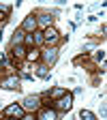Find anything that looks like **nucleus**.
Returning a JSON list of instances; mask_svg holds the SVG:
<instances>
[{
    "instance_id": "nucleus-21",
    "label": "nucleus",
    "mask_w": 107,
    "mask_h": 120,
    "mask_svg": "<svg viewBox=\"0 0 107 120\" xmlns=\"http://www.w3.org/2000/svg\"><path fill=\"white\" fill-rule=\"evenodd\" d=\"M0 69H2V62H0Z\"/></svg>"
},
{
    "instance_id": "nucleus-9",
    "label": "nucleus",
    "mask_w": 107,
    "mask_h": 120,
    "mask_svg": "<svg viewBox=\"0 0 107 120\" xmlns=\"http://www.w3.org/2000/svg\"><path fill=\"white\" fill-rule=\"evenodd\" d=\"M37 24H41L43 28H49V24H52V17H49L47 13H41V15H39V19H37Z\"/></svg>"
},
{
    "instance_id": "nucleus-20",
    "label": "nucleus",
    "mask_w": 107,
    "mask_h": 120,
    "mask_svg": "<svg viewBox=\"0 0 107 120\" xmlns=\"http://www.w3.org/2000/svg\"><path fill=\"white\" fill-rule=\"evenodd\" d=\"M19 120H32V118H28V116H24V118H19Z\"/></svg>"
},
{
    "instance_id": "nucleus-2",
    "label": "nucleus",
    "mask_w": 107,
    "mask_h": 120,
    "mask_svg": "<svg viewBox=\"0 0 107 120\" xmlns=\"http://www.w3.org/2000/svg\"><path fill=\"white\" fill-rule=\"evenodd\" d=\"M4 116L19 120V118H24V107H22V105H9V107L4 109Z\"/></svg>"
},
{
    "instance_id": "nucleus-11",
    "label": "nucleus",
    "mask_w": 107,
    "mask_h": 120,
    "mask_svg": "<svg viewBox=\"0 0 107 120\" xmlns=\"http://www.w3.org/2000/svg\"><path fill=\"white\" fill-rule=\"evenodd\" d=\"M13 56L15 58H24L26 56V47L24 45H13Z\"/></svg>"
},
{
    "instance_id": "nucleus-5",
    "label": "nucleus",
    "mask_w": 107,
    "mask_h": 120,
    "mask_svg": "<svg viewBox=\"0 0 107 120\" xmlns=\"http://www.w3.org/2000/svg\"><path fill=\"white\" fill-rule=\"evenodd\" d=\"M43 60H45V67H47V64H54L56 60H58V49L56 47H49L47 52H43Z\"/></svg>"
},
{
    "instance_id": "nucleus-7",
    "label": "nucleus",
    "mask_w": 107,
    "mask_h": 120,
    "mask_svg": "<svg viewBox=\"0 0 107 120\" xmlns=\"http://www.w3.org/2000/svg\"><path fill=\"white\" fill-rule=\"evenodd\" d=\"M2 88H7V90H13V88H19V79L15 77V75H11V77H7V79H2V84H0Z\"/></svg>"
},
{
    "instance_id": "nucleus-14",
    "label": "nucleus",
    "mask_w": 107,
    "mask_h": 120,
    "mask_svg": "<svg viewBox=\"0 0 107 120\" xmlns=\"http://www.w3.org/2000/svg\"><path fill=\"white\" fill-rule=\"evenodd\" d=\"M62 94H66L64 88H54V90H52V99H60Z\"/></svg>"
},
{
    "instance_id": "nucleus-17",
    "label": "nucleus",
    "mask_w": 107,
    "mask_h": 120,
    "mask_svg": "<svg viewBox=\"0 0 107 120\" xmlns=\"http://www.w3.org/2000/svg\"><path fill=\"white\" fill-rule=\"evenodd\" d=\"M24 43H26V45H32V43H34V37H32V34H26V37H24Z\"/></svg>"
},
{
    "instance_id": "nucleus-16",
    "label": "nucleus",
    "mask_w": 107,
    "mask_h": 120,
    "mask_svg": "<svg viewBox=\"0 0 107 120\" xmlns=\"http://www.w3.org/2000/svg\"><path fill=\"white\" fill-rule=\"evenodd\" d=\"M39 56H41L39 52H28V54H26V58L30 60V62H34V60H39Z\"/></svg>"
},
{
    "instance_id": "nucleus-13",
    "label": "nucleus",
    "mask_w": 107,
    "mask_h": 120,
    "mask_svg": "<svg viewBox=\"0 0 107 120\" xmlns=\"http://www.w3.org/2000/svg\"><path fill=\"white\" fill-rule=\"evenodd\" d=\"M37 75H39V77H43V79H47V77H49V71H47V67H45V64L37 67Z\"/></svg>"
},
{
    "instance_id": "nucleus-1",
    "label": "nucleus",
    "mask_w": 107,
    "mask_h": 120,
    "mask_svg": "<svg viewBox=\"0 0 107 120\" xmlns=\"http://www.w3.org/2000/svg\"><path fill=\"white\" fill-rule=\"evenodd\" d=\"M56 107L62 109V112H69V109L73 107V97H71V94H62L60 99H56Z\"/></svg>"
},
{
    "instance_id": "nucleus-6",
    "label": "nucleus",
    "mask_w": 107,
    "mask_h": 120,
    "mask_svg": "<svg viewBox=\"0 0 107 120\" xmlns=\"http://www.w3.org/2000/svg\"><path fill=\"white\" fill-rule=\"evenodd\" d=\"M34 28H37V19L32 17V15H28V17L24 19V24H22V30L24 32H34Z\"/></svg>"
},
{
    "instance_id": "nucleus-4",
    "label": "nucleus",
    "mask_w": 107,
    "mask_h": 120,
    "mask_svg": "<svg viewBox=\"0 0 107 120\" xmlns=\"http://www.w3.org/2000/svg\"><path fill=\"white\" fill-rule=\"evenodd\" d=\"M43 41H45V43H56V41H58V30L52 28V26L45 28V30H43Z\"/></svg>"
},
{
    "instance_id": "nucleus-12",
    "label": "nucleus",
    "mask_w": 107,
    "mask_h": 120,
    "mask_svg": "<svg viewBox=\"0 0 107 120\" xmlns=\"http://www.w3.org/2000/svg\"><path fill=\"white\" fill-rule=\"evenodd\" d=\"M79 118H81V120H96V116L90 112V109H81V112H79Z\"/></svg>"
},
{
    "instance_id": "nucleus-3",
    "label": "nucleus",
    "mask_w": 107,
    "mask_h": 120,
    "mask_svg": "<svg viewBox=\"0 0 107 120\" xmlns=\"http://www.w3.org/2000/svg\"><path fill=\"white\" fill-rule=\"evenodd\" d=\"M24 112L28 109V112H34V109H39V97H26L24 99Z\"/></svg>"
},
{
    "instance_id": "nucleus-19",
    "label": "nucleus",
    "mask_w": 107,
    "mask_h": 120,
    "mask_svg": "<svg viewBox=\"0 0 107 120\" xmlns=\"http://www.w3.org/2000/svg\"><path fill=\"white\" fill-rule=\"evenodd\" d=\"M34 43H43V32H41V34H39V32L34 34Z\"/></svg>"
},
{
    "instance_id": "nucleus-10",
    "label": "nucleus",
    "mask_w": 107,
    "mask_h": 120,
    "mask_svg": "<svg viewBox=\"0 0 107 120\" xmlns=\"http://www.w3.org/2000/svg\"><path fill=\"white\" fill-rule=\"evenodd\" d=\"M24 30L19 28V30H15V34H13V45H22V41H24Z\"/></svg>"
},
{
    "instance_id": "nucleus-18",
    "label": "nucleus",
    "mask_w": 107,
    "mask_h": 120,
    "mask_svg": "<svg viewBox=\"0 0 107 120\" xmlns=\"http://www.w3.org/2000/svg\"><path fill=\"white\" fill-rule=\"evenodd\" d=\"M96 60H99V62H103V60H105V52H103V49L96 52Z\"/></svg>"
},
{
    "instance_id": "nucleus-8",
    "label": "nucleus",
    "mask_w": 107,
    "mask_h": 120,
    "mask_svg": "<svg viewBox=\"0 0 107 120\" xmlns=\"http://www.w3.org/2000/svg\"><path fill=\"white\" fill-rule=\"evenodd\" d=\"M39 120H58V114L54 109H43L39 114Z\"/></svg>"
},
{
    "instance_id": "nucleus-15",
    "label": "nucleus",
    "mask_w": 107,
    "mask_h": 120,
    "mask_svg": "<svg viewBox=\"0 0 107 120\" xmlns=\"http://www.w3.org/2000/svg\"><path fill=\"white\" fill-rule=\"evenodd\" d=\"M9 11H11V7H9V4H0V19H4Z\"/></svg>"
}]
</instances>
